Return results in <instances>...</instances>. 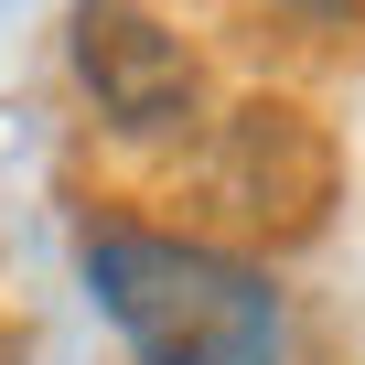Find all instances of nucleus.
<instances>
[{
  "mask_svg": "<svg viewBox=\"0 0 365 365\" xmlns=\"http://www.w3.org/2000/svg\"><path fill=\"white\" fill-rule=\"evenodd\" d=\"M86 290L140 365H279V290L226 247L118 226L86 247Z\"/></svg>",
  "mask_w": 365,
  "mask_h": 365,
  "instance_id": "f257e3e1",
  "label": "nucleus"
},
{
  "mask_svg": "<svg viewBox=\"0 0 365 365\" xmlns=\"http://www.w3.org/2000/svg\"><path fill=\"white\" fill-rule=\"evenodd\" d=\"M333 182H344V161H333V129H322L312 108L258 97V108L215 118V205H226L247 237H269V247L322 237Z\"/></svg>",
  "mask_w": 365,
  "mask_h": 365,
  "instance_id": "7ed1b4c3",
  "label": "nucleus"
},
{
  "mask_svg": "<svg viewBox=\"0 0 365 365\" xmlns=\"http://www.w3.org/2000/svg\"><path fill=\"white\" fill-rule=\"evenodd\" d=\"M65 65L86 86V108L118 140H194L205 129V65L161 11L140 0H76L65 22Z\"/></svg>",
  "mask_w": 365,
  "mask_h": 365,
  "instance_id": "f03ea898",
  "label": "nucleus"
}]
</instances>
